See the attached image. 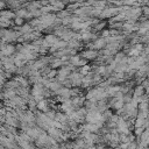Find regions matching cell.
Instances as JSON below:
<instances>
[{
  "instance_id": "obj_1",
  "label": "cell",
  "mask_w": 149,
  "mask_h": 149,
  "mask_svg": "<svg viewBox=\"0 0 149 149\" xmlns=\"http://www.w3.org/2000/svg\"><path fill=\"white\" fill-rule=\"evenodd\" d=\"M146 9H147L146 12H147V13H149V8H146Z\"/></svg>"
}]
</instances>
